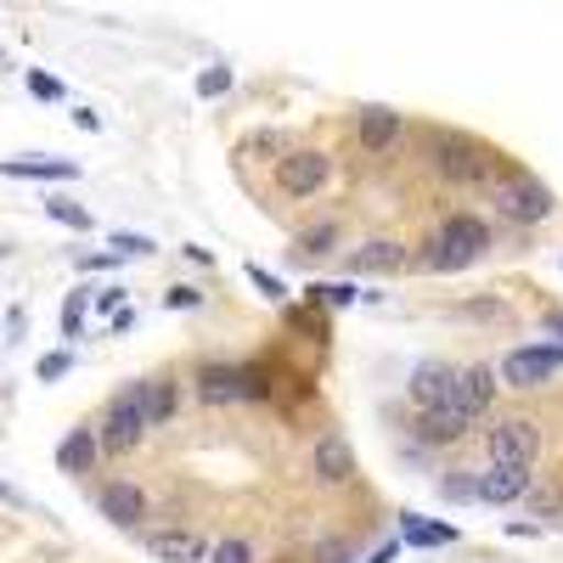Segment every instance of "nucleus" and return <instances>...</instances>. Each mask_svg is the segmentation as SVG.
<instances>
[{
	"instance_id": "obj_1",
	"label": "nucleus",
	"mask_w": 563,
	"mask_h": 563,
	"mask_svg": "<svg viewBox=\"0 0 563 563\" xmlns=\"http://www.w3.org/2000/svg\"><path fill=\"white\" fill-rule=\"evenodd\" d=\"M490 254V225L474 214V209H451L434 220V231L422 238L417 249V265L434 271V276H451V271H467Z\"/></svg>"
},
{
	"instance_id": "obj_2",
	"label": "nucleus",
	"mask_w": 563,
	"mask_h": 563,
	"mask_svg": "<svg viewBox=\"0 0 563 563\" xmlns=\"http://www.w3.org/2000/svg\"><path fill=\"white\" fill-rule=\"evenodd\" d=\"M429 164L445 186H496L507 175V158L490 153L485 141L462 135V130H434L429 135Z\"/></svg>"
},
{
	"instance_id": "obj_3",
	"label": "nucleus",
	"mask_w": 563,
	"mask_h": 563,
	"mask_svg": "<svg viewBox=\"0 0 563 563\" xmlns=\"http://www.w3.org/2000/svg\"><path fill=\"white\" fill-rule=\"evenodd\" d=\"M147 434H153V429H147V406H141V378H135V384H124V389L102 406L97 440H102V451H108V456H130Z\"/></svg>"
},
{
	"instance_id": "obj_4",
	"label": "nucleus",
	"mask_w": 563,
	"mask_h": 563,
	"mask_svg": "<svg viewBox=\"0 0 563 563\" xmlns=\"http://www.w3.org/2000/svg\"><path fill=\"white\" fill-rule=\"evenodd\" d=\"M496 209H501L512 225H541V220H552L558 198H552V186H547L541 175L507 164V175L496 180Z\"/></svg>"
},
{
	"instance_id": "obj_5",
	"label": "nucleus",
	"mask_w": 563,
	"mask_h": 563,
	"mask_svg": "<svg viewBox=\"0 0 563 563\" xmlns=\"http://www.w3.org/2000/svg\"><path fill=\"white\" fill-rule=\"evenodd\" d=\"M327 180H333V153L327 147H288L276 158V192L294 203L327 192Z\"/></svg>"
},
{
	"instance_id": "obj_6",
	"label": "nucleus",
	"mask_w": 563,
	"mask_h": 563,
	"mask_svg": "<svg viewBox=\"0 0 563 563\" xmlns=\"http://www.w3.org/2000/svg\"><path fill=\"white\" fill-rule=\"evenodd\" d=\"M552 372H563V339H558V344H519V350H507V355L496 361L501 389H519V395L552 384Z\"/></svg>"
},
{
	"instance_id": "obj_7",
	"label": "nucleus",
	"mask_w": 563,
	"mask_h": 563,
	"mask_svg": "<svg viewBox=\"0 0 563 563\" xmlns=\"http://www.w3.org/2000/svg\"><path fill=\"white\" fill-rule=\"evenodd\" d=\"M485 451L501 467H536V456H541V422L536 417H501V422H490Z\"/></svg>"
},
{
	"instance_id": "obj_8",
	"label": "nucleus",
	"mask_w": 563,
	"mask_h": 563,
	"mask_svg": "<svg viewBox=\"0 0 563 563\" xmlns=\"http://www.w3.org/2000/svg\"><path fill=\"white\" fill-rule=\"evenodd\" d=\"M496 395H501L496 366H485V361L456 366V395H451V406H456L467 422H485V417H490V406H496Z\"/></svg>"
},
{
	"instance_id": "obj_9",
	"label": "nucleus",
	"mask_w": 563,
	"mask_h": 563,
	"mask_svg": "<svg viewBox=\"0 0 563 563\" xmlns=\"http://www.w3.org/2000/svg\"><path fill=\"white\" fill-rule=\"evenodd\" d=\"M310 474H316V485H327V490H344V485H355V451H350V440L339 434V429H327L316 445H310Z\"/></svg>"
},
{
	"instance_id": "obj_10",
	"label": "nucleus",
	"mask_w": 563,
	"mask_h": 563,
	"mask_svg": "<svg viewBox=\"0 0 563 563\" xmlns=\"http://www.w3.org/2000/svg\"><path fill=\"white\" fill-rule=\"evenodd\" d=\"M97 512L108 525H119V530H141V525H147V512H153V501H147V490H141L135 479H102Z\"/></svg>"
},
{
	"instance_id": "obj_11",
	"label": "nucleus",
	"mask_w": 563,
	"mask_h": 563,
	"mask_svg": "<svg viewBox=\"0 0 563 563\" xmlns=\"http://www.w3.org/2000/svg\"><path fill=\"white\" fill-rule=\"evenodd\" d=\"M456 395V366L451 361H417L411 378H406V400L417 411H445Z\"/></svg>"
},
{
	"instance_id": "obj_12",
	"label": "nucleus",
	"mask_w": 563,
	"mask_h": 563,
	"mask_svg": "<svg viewBox=\"0 0 563 563\" xmlns=\"http://www.w3.org/2000/svg\"><path fill=\"white\" fill-rule=\"evenodd\" d=\"M141 547H147V558H158V563H209V552H214V541H209V536L180 530V525L141 530Z\"/></svg>"
},
{
	"instance_id": "obj_13",
	"label": "nucleus",
	"mask_w": 563,
	"mask_h": 563,
	"mask_svg": "<svg viewBox=\"0 0 563 563\" xmlns=\"http://www.w3.org/2000/svg\"><path fill=\"white\" fill-rule=\"evenodd\" d=\"M400 135H406V113H395V108H384V102H372V108L355 113V141H361V153H372V158L395 153Z\"/></svg>"
},
{
	"instance_id": "obj_14",
	"label": "nucleus",
	"mask_w": 563,
	"mask_h": 563,
	"mask_svg": "<svg viewBox=\"0 0 563 563\" xmlns=\"http://www.w3.org/2000/svg\"><path fill=\"white\" fill-rule=\"evenodd\" d=\"M411 265V249L400 238H389V231H378V238H366L355 254H350V271L355 276H400Z\"/></svg>"
},
{
	"instance_id": "obj_15",
	"label": "nucleus",
	"mask_w": 563,
	"mask_h": 563,
	"mask_svg": "<svg viewBox=\"0 0 563 563\" xmlns=\"http://www.w3.org/2000/svg\"><path fill=\"white\" fill-rule=\"evenodd\" d=\"M192 395L203 406H238L243 400V366L238 361H203L192 372Z\"/></svg>"
},
{
	"instance_id": "obj_16",
	"label": "nucleus",
	"mask_w": 563,
	"mask_h": 563,
	"mask_svg": "<svg viewBox=\"0 0 563 563\" xmlns=\"http://www.w3.org/2000/svg\"><path fill=\"white\" fill-rule=\"evenodd\" d=\"M530 467H501V462H490L485 474H479V501L485 507H512V501H525L530 496Z\"/></svg>"
},
{
	"instance_id": "obj_17",
	"label": "nucleus",
	"mask_w": 563,
	"mask_h": 563,
	"mask_svg": "<svg viewBox=\"0 0 563 563\" xmlns=\"http://www.w3.org/2000/svg\"><path fill=\"white\" fill-rule=\"evenodd\" d=\"M108 451H102V440H97V429H90V422H79V429H68L63 434V445H57V467L63 474H90V467H97Z\"/></svg>"
},
{
	"instance_id": "obj_18",
	"label": "nucleus",
	"mask_w": 563,
	"mask_h": 563,
	"mask_svg": "<svg viewBox=\"0 0 563 563\" xmlns=\"http://www.w3.org/2000/svg\"><path fill=\"white\" fill-rule=\"evenodd\" d=\"M467 429H474V422H467L456 406H445V411H417V440H422V445H462Z\"/></svg>"
},
{
	"instance_id": "obj_19",
	"label": "nucleus",
	"mask_w": 563,
	"mask_h": 563,
	"mask_svg": "<svg viewBox=\"0 0 563 563\" xmlns=\"http://www.w3.org/2000/svg\"><path fill=\"white\" fill-rule=\"evenodd\" d=\"M141 406H147V429H164V422L175 417V406H180V384L169 378V372L141 378Z\"/></svg>"
},
{
	"instance_id": "obj_20",
	"label": "nucleus",
	"mask_w": 563,
	"mask_h": 563,
	"mask_svg": "<svg viewBox=\"0 0 563 563\" xmlns=\"http://www.w3.org/2000/svg\"><path fill=\"white\" fill-rule=\"evenodd\" d=\"M400 541L434 552V547H456L462 530H456V525H434V519H422V512H400Z\"/></svg>"
},
{
	"instance_id": "obj_21",
	"label": "nucleus",
	"mask_w": 563,
	"mask_h": 563,
	"mask_svg": "<svg viewBox=\"0 0 563 563\" xmlns=\"http://www.w3.org/2000/svg\"><path fill=\"white\" fill-rule=\"evenodd\" d=\"M0 175L12 180H79L74 158H0Z\"/></svg>"
},
{
	"instance_id": "obj_22",
	"label": "nucleus",
	"mask_w": 563,
	"mask_h": 563,
	"mask_svg": "<svg viewBox=\"0 0 563 563\" xmlns=\"http://www.w3.org/2000/svg\"><path fill=\"white\" fill-rule=\"evenodd\" d=\"M366 294L355 288V282H310V288H305V305L310 310H327V316H333V310H344V305H361Z\"/></svg>"
},
{
	"instance_id": "obj_23",
	"label": "nucleus",
	"mask_w": 563,
	"mask_h": 563,
	"mask_svg": "<svg viewBox=\"0 0 563 563\" xmlns=\"http://www.w3.org/2000/svg\"><path fill=\"white\" fill-rule=\"evenodd\" d=\"M294 249H299V254H333V249H339V220H316V225H305L299 238H294Z\"/></svg>"
},
{
	"instance_id": "obj_24",
	"label": "nucleus",
	"mask_w": 563,
	"mask_h": 563,
	"mask_svg": "<svg viewBox=\"0 0 563 563\" xmlns=\"http://www.w3.org/2000/svg\"><path fill=\"white\" fill-rule=\"evenodd\" d=\"M45 214H52L57 225H68V231H90V225H97V214H90L85 203H74V198H45Z\"/></svg>"
},
{
	"instance_id": "obj_25",
	"label": "nucleus",
	"mask_w": 563,
	"mask_h": 563,
	"mask_svg": "<svg viewBox=\"0 0 563 563\" xmlns=\"http://www.w3.org/2000/svg\"><path fill=\"white\" fill-rule=\"evenodd\" d=\"M108 243H113L119 260H153V254H158V243H153V238H141V231H113Z\"/></svg>"
},
{
	"instance_id": "obj_26",
	"label": "nucleus",
	"mask_w": 563,
	"mask_h": 563,
	"mask_svg": "<svg viewBox=\"0 0 563 563\" xmlns=\"http://www.w3.org/2000/svg\"><path fill=\"white\" fill-rule=\"evenodd\" d=\"M85 310H90V288H74L63 299V339H79L85 333Z\"/></svg>"
},
{
	"instance_id": "obj_27",
	"label": "nucleus",
	"mask_w": 563,
	"mask_h": 563,
	"mask_svg": "<svg viewBox=\"0 0 563 563\" xmlns=\"http://www.w3.org/2000/svg\"><path fill=\"white\" fill-rule=\"evenodd\" d=\"M23 85H29V97H34V102H63V97H68V85H63L57 74H45V68H29Z\"/></svg>"
},
{
	"instance_id": "obj_28",
	"label": "nucleus",
	"mask_w": 563,
	"mask_h": 563,
	"mask_svg": "<svg viewBox=\"0 0 563 563\" xmlns=\"http://www.w3.org/2000/svg\"><path fill=\"white\" fill-rule=\"evenodd\" d=\"M68 372H74V350H45L34 361V378L40 384H57V378H68Z\"/></svg>"
},
{
	"instance_id": "obj_29",
	"label": "nucleus",
	"mask_w": 563,
	"mask_h": 563,
	"mask_svg": "<svg viewBox=\"0 0 563 563\" xmlns=\"http://www.w3.org/2000/svg\"><path fill=\"white\" fill-rule=\"evenodd\" d=\"M231 85H238V74L214 63V68H203V74H198V97H203V102H214V97H225Z\"/></svg>"
},
{
	"instance_id": "obj_30",
	"label": "nucleus",
	"mask_w": 563,
	"mask_h": 563,
	"mask_svg": "<svg viewBox=\"0 0 563 563\" xmlns=\"http://www.w3.org/2000/svg\"><path fill=\"white\" fill-rule=\"evenodd\" d=\"M124 294H130V288H119V282H108V288H90V310L113 321V316L124 310Z\"/></svg>"
},
{
	"instance_id": "obj_31",
	"label": "nucleus",
	"mask_w": 563,
	"mask_h": 563,
	"mask_svg": "<svg viewBox=\"0 0 563 563\" xmlns=\"http://www.w3.org/2000/svg\"><path fill=\"white\" fill-rule=\"evenodd\" d=\"M209 563H254V547H249L243 536H225V541H214Z\"/></svg>"
},
{
	"instance_id": "obj_32",
	"label": "nucleus",
	"mask_w": 563,
	"mask_h": 563,
	"mask_svg": "<svg viewBox=\"0 0 563 563\" xmlns=\"http://www.w3.org/2000/svg\"><path fill=\"white\" fill-rule=\"evenodd\" d=\"M440 496L445 501H479V474H451V479H440Z\"/></svg>"
},
{
	"instance_id": "obj_33",
	"label": "nucleus",
	"mask_w": 563,
	"mask_h": 563,
	"mask_svg": "<svg viewBox=\"0 0 563 563\" xmlns=\"http://www.w3.org/2000/svg\"><path fill=\"white\" fill-rule=\"evenodd\" d=\"M249 282L260 288V299H271V305H282V299H288V288H282V282H276L265 265H249Z\"/></svg>"
},
{
	"instance_id": "obj_34",
	"label": "nucleus",
	"mask_w": 563,
	"mask_h": 563,
	"mask_svg": "<svg viewBox=\"0 0 563 563\" xmlns=\"http://www.w3.org/2000/svg\"><path fill=\"white\" fill-rule=\"evenodd\" d=\"M164 305H169V310H198V305H203V288H192V282H175V288L164 294Z\"/></svg>"
},
{
	"instance_id": "obj_35",
	"label": "nucleus",
	"mask_w": 563,
	"mask_h": 563,
	"mask_svg": "<svg viewBox=\"0 0 563 563\" xmlns=\"http://www.w3.org/2000/svg\"><path fill=\"white\" fill-rule=\"evenodd\" d=\"M74 265H79L85 276H97V271H113V265H119V254H113V249H102V254H79Z\"/></svg>"
},
{
	"instance_id": "obj_36",
	"label": "nucleus",
	"mask_w": 563,
	"mask_h": 563,
	"mask_svg": "<svg viewBox=\"0 0 563 563\" xmlns=\"http://www.w3.org/2000/svg\"><path fill=\"white\" fill-rule=\"evenodd\" d=\"M400 547H406V541H400V536H395V541H384V547H378V552H366V558H361V563H395V552H400Z\"/></svg>"
},
{
	"instance_id": "obj_37",
	"label": "nucleus",
	"mask_w": 563,
	"mask_h": 563,
	"mask_svg": "<svg viewBox=\"0 0 563 563\" xmlns=\"http://www.w3.org/2000/svg\"><path fill=\"white\" fill-rule=\"evenodd\" d=\"M74 124H79L85 135H97V130H102V113H90V108H74Z\"/></svg>"
},
{
	"instance_id": "obj_38",
	"label": "nucleus",
	"mask_w": 563,
	"mask_h": 563,
	"mask_svg": "<svg viewBox=\"0 0 563 563\" xmlns=\"http://www.w3.org/2000/svg\"><path fill=\"white\" fill-rule=\"evenodd\" d=\"M321 563H350V541H327L321 547Z\"/></svg>"
},
{
	"instance_id": "obj_39",
	"label": "nucleus",
	"mask_w": 563,
	"mask_h": 563,
	"mask_svg": "<svg viewBox=\"0 0 563 563\" xmlns=\"http://www.w3.org/2000/svg\"><path fill=\"white\" fill-rule=\"evenodd\" d=\"M456 316H479V321H485V316H501V305H496V299H479V305H462Z\"/></svg>"
},
{
	"instance_id": "obj_40",
	"label": "nucleus",
	"mask_w": 563,
	"mask_h": 563,
	"mask_svg": "<svg viewBox=\"0 0 563 563\" xmlns=\"http://www.w3.org/2000/svg\"><path fill=\"white\" fill-rule=\"evenodd\" d=\"M0 501H7V507H29V496H23V490H12L7 479H0Z\"/></svg>"
},
{
	"instance_id": "obj_41",
	"label": "nucleus",
	"mask_w": 563,
	"mask_h": 563,
	"mask_svg": "<svg viewBox=\"0 0 563 563\" xmlns=\"http://www.w3.org/2000/svg\"><path fill=\"white\" fill-rule=\"evenodd\" d=\"M108 327H113V333H130V327H135V310H130V305H124V310H119V316H113V321H108Z\"/></svg>"
},
{
	"instance_id": "obj_42",
	"label": "nucleus",
	"mask_w": 563,
	"mask_h": 563,
	"mask_svg": "<svg viewBox=\"0 0 563 563\" xmlns=\"http://www.w3.org/2000/svg\"><path fill=\"white\" fill-rule=\"evenodd\" d=\"M180 254H186V260H192V265H209V260H214V254H209V249H198V243H186Z\"/></svg>"
},
{
	"instance_id": "obj_43",
	"label": "nucleus",
	"mask_w": 563,
	"mask_h": 563,
	"mask_svg": "<svg viewBox=\"0 0 563 563\" xmlns=\"http://www.w3.org/2000/svg\"><path fill=\"white\" fill-rule=\"evenodd\" d=\"M547 333H558V339H563V310H547Z\"/></svg>"
},
{
	"instance_id": "obj_44",
	"label": "nucleus",
	"mask_w": 563,
	"mask_h": 563,
	"mask_svg": "<svg viewBox=\"0 0 563 563\" xmlns=\"http://www.w3.org/2000/svg\"><path fill=\"white\" fill-rule=\"evenodd\" d=\"M276 563H305V558H276Z\"/></svg>"
}]
</instances>
